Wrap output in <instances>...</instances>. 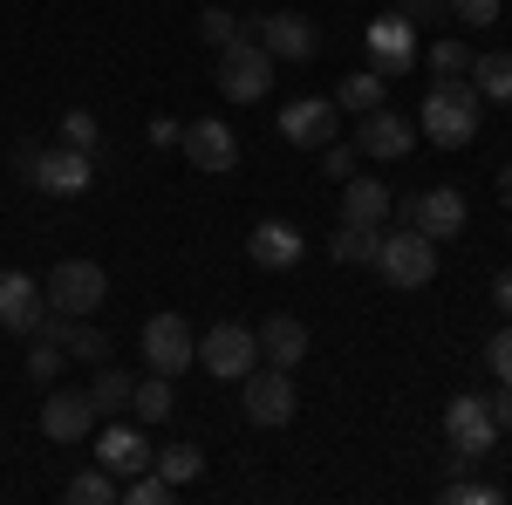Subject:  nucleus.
Segmentation results:
<instances>
[{
	"label": "nucleus",
	"instance_id": "obj_38",
	"mask_svg": "<svg viewBox=\"0 0 512 505\" xmlns=\"http://www.w3.org/2000/svg\"><path fill=\"white\" fill-rule=\"evenodd\" d=\"M485 362H492V376H499V383H512V321L485 342Z\"/></svg>",
	"mask_w": 512,
	"mask_h": 505
},
{
	"label": "nucleus",
	"instance_id": "obj_1",
	"mask_svg": "<svg viewBox=\"0 0 512 505\" xmlns=\"http://www.w3.org/2000/svg\"><path fill=\"white\" fill-rule=\"evenodd\" d=\"M485 123V96H478L465 76H437L431 96H424V117H417V137H431L437 151H465Z\"/></svg>",
	"mask_w": 512,
	"mask_h": 505
},
{
	"label": "nucleus",
	"instance_id": "obj_10",
	"mask_svg": "<svg viewBox=\"0 0 512 505\" xmlns=\"http://www.w3.org/2000/svg\"><path fill=\"white\" fill-rule=\"evenodd\" d=\"M28 185H41V192L55 198H82L89 185H96V151H76V144H41V164Z\"/></svg>",
	"mask_w": 512,
	"mask_h": 505
},
{
	"label": "nucleus",
	"instance_id": "obj_31",
	"mask_svg": "<svg viewBox=\"0 0 512 505\" xmlns=\"http://www.w3.org/2000/svg\"><path fill=\"white\" fill-rule=\"evenodd\" d=\"M198 41H205V48H233V41H239V14L205 7V14H198Z\"/></svg>",
	"mask_w": 512,
	"mask_h": 505
},
{
	"label": "nucleus",
	"instance_id": "obj_6",
	"mask_svg": "<svg viewBox=\"0 0 512 505\" xmlns=\"http://www.w3.org/2000/svg\"><path fill=\"white\" fill-rule=\"evenodd\" d=\"M239 389H246V424H260V430H280V424H294V410H301V396H294V369H246L239 376Z\"/></svg>",
	"mask_w": 512,
	"mask_h": 505
},
{
	"label": "nucleus",
	"instance_id": "obj_4",
	"mask_svg": "<svg viewBox=\"0 0 512 505\" xmlns=\"http://www.w3.org/2000/svg\"><path fill=\"white\" fill-rule=\"evenodd\" d=\"M41 294H48V314H76V321H89V314L110 301V273L96 267V260H62V267L41 280Z\"/></svg>",
	"mask_w": 512,
	"mask_h": 505
},
{
	"label": "nucleus",
	"instance_id": "obj_22",
	"mask_svg": "<svg viewBox=\"0 0 512 505\" xmlns=\"http://www.w3.org/2000/svg\"><path fill=\"white\" fill-rule=\"evenodd\" d=\"M342 219H349V226H376V233H383V219H390V185H383V178H362V171H355V178H342Z\"/></svg>",
	"mask_w": 512,
	"mask_h": 505
},
{
	"label": "nucleus",
	"instance_id": "obj_37",
	"mask_svg": "<svg viewBox=\"0 0 512 505\" xmlns=\"http://www.w3.org/2000/svg\"><path fill=\"white\" fill-rule=\"evenodd\" d=\"M444 499H451V505H499V485H472V478H451V485H444Z\"/></svg>",
	"mask_w": 512,
	"mask_h": 505
},
{
	"label": "nucleus",
	"instance_id": "obj_14",
	"mask_svg": "<svg viewBox=\"0 0 512 505\" xmlns=\"http://www.w3.org/2000/svg\"><path fill=\"white\" fill-rule=\"evenodd\" d=\"M335 130H342V103H328V96H294L280 110V137L301 144V151H321Z\"/></svg>",
	"mask_w": 512,
	"mask_h": 505
},
{
	"label": "nucleus",
	"instance_id": "obj_23",
	"mask_svg": "<svg viewBox=\"0 0 512 505\" xmlns=\"http://www.w3.org/2000/svg\"><path fill=\"white\" fill-rule=\"evenodd\" d=\"M130 389H137V376H130V369H117V362H96V383H89L96 417H117L123 403H130Z\"/></svg>",
	"mask_w": 512,
	"mask_h": 505
},
{
	"label": "nucleus",
	"instance_id": "obj_13",
	"mask_svg": "<svg viewBox=\"0 0 512 505\" xmlns=\"http://www.w3.org/2000/svg\"><path fill=\"white\" fill-rule=\"evenodd\" d=\"M362 41H369V69H383V76H410V69H417V28H410L403 14L369 21Z\"/></svg>",
	"mask_w": 512,
	"mask_h": 505
},
{
	"label": "nucleus",
	"instance_id": "obj_36",
	"mask_svg": "<svg viewBox=\"0 0 512 505\" xmlns=\"http://www.w3.org/2000/svg\"><path fill=\"white\" fill-rule=\"evenodd\" d=\"M444 7H451L465 28H492V21L506 14V0H444Z\"/></svg>",
	"mask_w": 512,
	"mask_h": 505
},
{
	"label": "nucleus",
	"instance_id": "obj_3",
	"mask_svg": "<svg viewBox=\"0 0 512 505\" xmlns=\"http://www.w3.org/2000/svg\"><path fill=\"white\" fill-rule=\"evenodd\" d=\"M137 349H144V369H151V376H171V383H178V376L198 362V335H192V321H185V314L164 308V314L144 321Z\"/></svg>",
	"mask_w": 512,
	"mask_h": 505
},
{
	"label": "nucleus",
	"instance_id": "obj_24",
	"mask_svg": "<svg viewBox=\"0 0 512 505\" xmlns=\"http://www.w3.org/2000/svg\"><path fill=\"white\" fill-rule=\"evenodd\" d=\"M62 499H69V505H117L123 499V478H117V471H103V465L76 471V478L62 485Z\"/></svg>",
	"mask_w": 512,
	"mask_h": 505
},
{
	"label": "nucleus",
	"instance_id": "obj_16",
	"mask_svg": "<svg viewBox=\"0 0 512 505\" xmlns=\"http://www.w3.org/2000/svg\"><path fill=\"white\" fill-rule=\"evenodd\" d=\"M89 424H96V403H89V389H48V403H41V437H55V444H76V437H89Z\"/></svg>",
	"mask_w": 512,
	"mask_h": 505
},
{
	"label": "nucleus",
	"instance_id": "obj_30",
	"mask_svg": "<svg viewBox=\"0 0 512 505\" xmlns=\"http://www.w3.org/2000/svg\"><path fill=\"white\" fill-rule=\"evenodd\" d=\"M171 492H178V485H171L164 471H137V478H123V499H130V505H171Z\"/></svg>",
	"mask_w": 512,
	"mask_h": 505
},
{
	"label": "nucleus",
	"instance_id": "obj_34",
	"mask_svg": "<svg viewBox=\"0 0 512 505\" xmlns=\"http://www.w3.org/2000/svg\"><path fill=\"white\" fill-rule=\"evenodd\" d=\"M431 69H437V76H465V69H472V48L451 41V35H437L431 41Z\"/></svg>",
	"mask_w": 512,
	"mask_h": 505
},
{
	"label": "nucleus",
	"instance_id": "obj_39",
	"mask_svg": "<svg viewBox=\"0 0 512 505\" xmlns=\"http://www.w3.org/2000/svg\"><path fill=\"white\" fill-rule=\"evenodd\" d=\"M144 144H151V151H171V144H185V123H178V117H151V123H144Z\"/></svg>",
	"mask_w": 512,
	"mask_h": 505
},
{
	"label": "nucleus",
	"instance_id": "obj_33",
	"mask_svg": "<svg viewBox=\"0 0 512 505\" xmlns=\"http://www.w3.org/2000/svg\"><path fill=\"white\" fill-rule=\"evenodd\" d=\"M28 376H35V383H55V376H62V342L41 335V328H35V349H28Z\"/></svg>",
	"mask_w": 512,
	"mask_h": 505
},
{
	"label": "nucleus",
	"instance_id": "obj_7",
	"mask_svg": "<svg viewBox=\"0 0 512 505\" xmlns=\"http://www.w3.org/2000/svg\"><path fill=\"white\" fill-rule=\"evenodd\" d=\"M492 410H485V396H451L444 403V444H451V465H478L485 451H492Z\"/></svg>",
	"mask_w": 512,
	"mask_h": 505
},
{
	"label": "nucleus",
	"instance_id": "obj_8",
	"mask_svg": "<svg viewBox=\"0 0 512 505\" xmlns=\"http://www.w3.org/2000/svg\"><path fill=\"white\" fill-rule=\"evenodd\" d=\"M198 362H205L212 383H239V376L260 362V335L239 328V321H219L212 335H198Z\"/></svg>",
	"mask_w": 512,
	"mask_h": 505
},
{
	"label": "nucleus",
	"instance_id": "obj_19",
	"mask_svg": "<svg viewBox=\"0 0 512 505\" xmlns=\"http://www.w3.org/2000/svg\"><path fill=\"white\" fill-rule=\"evenodd\" d=\"M253 335H260V362H274V369L308 362V321H294V314H267Z\"/></svg>",
	"mask_w": 512,
	"mask_h": 505
},
{
	"label": "nucleus",
	"instance_id": "obj_9",
	"mask_svg": "<svg viewBox=\"0 0 512 505\" xmlns=\"http://www.w3.org/2000/svg\"><path fill=\"white\" fill-rule=\"evenodd\" d=\"M253 41L274 55V62H315L321 48V28L308 21V14H294V7H280V14H260L253 21Z\"/></svg>",
	"mask_w": 512,
	"mask_h": 505
},
{
	"label": "nucleus",
	"instance_id": "obj_26",
	"mask_svg": "<svg viewBox=\"0 0 512 505\" xmlns=\"http://www.w3.org/2000/svg\"><path fill=\"white\" fill-rule=\"evenodd\" d=\"M130 410H137V424H164V417L178 410V389H171V376H144V383L130 389Z\"/></svg>",
	"mask_w": 512,
	"mask_h": 505
},
{
	"label": "nucleus",
	"instance_id": "obj_15",
	"mask_svg": "<svg viewBox=\"0 0 512 505\" xmlns=\"http://www.w3.org/2000/svg\"><path fill=\"white\" fill-rule=\"evenodd\" d=\"M48 321V294L35 273H0V328L7 335H35Z\"/></svg>",
	"mask_w": 512,
	"mask_h": 505
},
{
	"label": "nucleus",
	"instance_id": "obj_44",
	"mask_svg": "<svg viewBox=\"0 0 512 505\" xmlns=\"http://www.w3.org/2000/svg\"><path fill=\"white\" fill-rule=\"evenodd\" d=\"M499 198H506V205H512V164H506V171H499Z\"/></svg>",
	"mask_w": 512,
	"mask_h": 505
},
{
	"label": "nucleus",
	"instance_id": "obj_35",
	"mask_svg": "<svg viewBox=\"0 0 512 505\" xmlns=\"http://www.w3.org/2000/svg\"><path fill=\"white\" fill-rule=\"evenodd\" d=\"M355 164H362L355 144H335V137L321 144V178H335V185H342V178H355Z\"/></svg>",
	"mask_w": 512,
	"mask_h": 505
},
{
	"label": "nucleus",
	"instance_id": "obj_32",
	"mask_svg": "<svg viewBox=\"0 0 512 505\" xmlns=\"http://www.w3.org/2000/svg\"><path fill=\"white\" fill-rule=\"evenodd\" d=\"M55 144H76V151H96V144H103V130H96V117H89V110H69V117L55 123Z\"/></svg>",
	"mask_w": 512,
	"mask_h": 505
},
{
	"label": "nucleus",
	"instance_id": "obj_20",
	"mask_svg": "<svg viewBox=\"0 0 512 505\" xmlns=\"http://www.w3.org/2000/svg\"><path fill=\"white\" fill-rule=\"evenodd\" d=\"M96 465L117 471V478L151 471V444H144V430H137V424H110L103 437H96Z\"/></svg>",
	"mask_w": 512,
	"mask_h": 505
},
{
	"label": "nucleus",
	"instance_id": "obj_12",
	"mask_svg": "<svg viewBox=\"0 0 512 505\" xmlns=\"http://www.w3.org/2000/svg\"><path fill=\"white\" fill-rule=\"evenodd\" d=\"M362 157H376V164H396V157H410L417 151V123L410 117H396V110H369V117L355 123V137H349Z\"/></svg>",
	"mask_w": 512,
	"mask_h": 505
},
{
	"label": "nucleus",
	"instance_id": "obj_25",
	"mask_svg": "<svg viewBox=\"0 0 512 505\" xmlns=\"http://www.w3.org/2000/svg\"><path fill=\"white\" fill-rule=\"evenodd\" d=\"M383 69H355V76H342V89H335V103L342 110H355V117H369V110H383Z\"/></svg>",
	"mask_w": 512,
	"mask_h": 505
},
{
	"label": "nucleus",
	"instance_id": "obj_2",
	"mask_svg": "<svg viewBox=\"0 0 512 505\" xmlns=\"http://www.w3.org/2000/svg\"><path fill=\"white\" fill-rule=\"evenodd\" d=\"M369 267L383 273L396 294H417V287H431V280H437V239H424L417 226L383 233V239H376V260H369Z\"/></svg>",
	"mask_w": 512,
	"mask_h": 505
},
{
	"label": "nucleus",
	"instance_id": "obj_27",
	"mask_svg": "<svg viewBox=\"0 0 512 505\" xmlns=\"http://www.w3.org/2000/svg\"><path fill=\"white\" fill-rule=\"evenodd\" d=\"M472 89L485 103H512V55H472Z\"/></svg>",
	"mask_w": 512,
	"mask_h": 505
},
{
	"label": "nucleus",
	"instance_id": "obj_21",
	"mask_svg": "<svg viewBox=\"0 0 512 505\" xmlns=\"http://www.w3.org/2000/svg\"><path fill=\"white\" fill-rule=\"evenodd\" d=\"M41 335H55L62 355H76V362H89V369H96V362H110V335H103V328H89V321H76V314H48V321H41Z\"/></svg>",
	"mask_w": 512,
	"mask_h": 505
},
{
	"label": "nucleus",
	"instance_id": "obj_40",
	"mask_svg": "<svg viewBox=\"0 0 512 505\" xmlns=\"http://www.w3.org/2000/svg\"><path fill=\"white\" fill-rule=\"evenodd\" d=\"M396 14H403L410 28H424V21H437V14H444V0H396Z\"/></svg>",
	"mask_w": 512,
	"mask_h": 505
},
{
	"label": "nucleus",
	"instance_id": "obj_18",
	"mask_svg": "<svg viewBox=\"0 0 512 505\" xmlns=\"http://www.w3.org/2000/svg\"><path fill=\"white\" fill-rule=\"evenodd\" d=\"M246 253H253V267H267V273H287V267H301V253H308V239L294 233L287 219H260V226L246 233Z\"/></svg>",
	"mask_w": 512,
	"mask_h": 505
},
{
	"label": "nucleus",
	"instance_id": "obj_42",
	"mask_svg": "<svg viewBox=\"0 0 512 505\" xmlns=\"http://www.w3.org/2000/svg\"><path fill=\"white\" fill-rule=\"evenodd\" d=\"M35 164H41V144H35V137H21V144H14V171L35 178Z\"/></svg>",
	"mask_w": 512,
	"mask_h": 505
},
{
	"label": "nucleus",
	"instance_id": "obj_29",
	"mask_svg": "<svg viewBox=\"0 0 512 505\" xmlns=\"http://www.w3.org/2000/svg\"><path fill=\"white\" fill-rule=\"evenodd\" d=\"M151 471H164L171 485H198L205 451H198V444H164V451H151Z\"/></svg>",
	"mask_w": 512,
	"mask_h": 505
},
{
	"label": "nucleus",
	"instance_id": "obj_11",
	"mask_svg": "<svg viewBox=\"0 0 512 505\" xmlns=\"http://www.w3.org/2000/svg\"><path fill=\"white\" fill-rule=\"evenodd\" d=\"M403 219H410L424 239H458V233H465V219H472V205H465L458 185H431V192L410 198V212H403Z\"/></svg>",
	"mask_w": 512,
	"mask_h": 505
},
{
	"label": "nucleus",
	"instance_id": "obj_45",
	"mask_svg": "<svg viewBox=\"0 0 512 505\" xmlns=\"http://www.w3.org/2000/svg\"><path fill=\"white\" fill-rule=\"evenodd\" d=\"M506 246H512V233H506Z\"/></svg>",
	"mask_w": 512,
	"mask_h": 505
},
{
	"label": "nucleus",
	"instance_id": "obj_28",
	"mask_svg": "<svg viewBox=\"0 0 512 505\" xmlns=\"http://www.w3.org/2000/svg\"><path fill=\"white\" fill-rule=\"evenodd\" d=\"M376 226H349V219H342V226H335V239H328V253H335V260H342V267H369V260H376Z\"/></svg>",
	"mask_w": 512,
	"mask_h": 505
},
{
	"label": "nucleus",
	"instance_id": "obj_43",
	"mask_svg": "<svg viewBox=\"0 0 512 505\" xmlns=\"http://www.w3.org/2000/svg\"><path fill=\"white\" fill-rule=\"evenodd\" d=\"M492 301H499V314H506V321H512V267L499 273V280H492Z\"/></svg>",
	"mask_w": 512,
	"mask_h": 505
},
{
	"label": "nucleus",
	"instance_id": "obj_5",
	"mask_svg": "<svg viewBox=\"0 0 512 505\" xmlns=\"http://www.w3.org/2000/svg\"><path fill=\"white\" fill-rule=\"evenodd\" d=\"M212 82H219L226 103H260V96L274 89V55H267L253 35H239L233 48H219V76Z\"/></svg>",
	"mask_w": 512,
	"mask_h": 505
},
{
	"label": "nucleus",
	"instance_id": "obj_41",
	"mask_svg": "<svg viewBox=\"0 0 512 505\" xmlns=\"http://www.w3.org/2000/svg\"><path fill=\"white\" fill-rule=\"evenodd\" d=\"M485 410H492L499 430H512V383H499V396H485Z\"/></svg>",
	"mask_w": 512,
	"mask_h": 505
},
{
	"label": "nucleus",
	"instance_id": "obj_17",
	"mask_svg": "<svg viewBox=\"0 0 512 505\" xmlns=\"http://www.w3.org/2000/svg\"><path fill=\"white\" fill-rule=\"evenodd\" d=\"M185 157H192L198 171H233L239 164V137H233V123H219V117H198V123H185Z\"/></svg>",
	"mask_w": 512,
	"mask_h": 505
}]
</instances>
